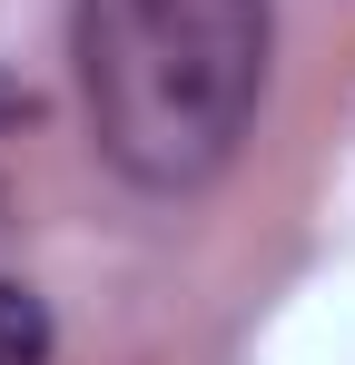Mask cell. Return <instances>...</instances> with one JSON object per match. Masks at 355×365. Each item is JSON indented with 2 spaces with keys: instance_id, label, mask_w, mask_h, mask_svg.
<instances>
[{
  "instance_id": "1",
  "label": "cell",
  "mask_w": 355,
  "mask_h": 365,
  "mask_svg": "<svg viewBox=\"0 0 355 365\" xmlns=\"http://www.w3.org/2000/svg\"><path fill=\"white\" fill-rule=\"evenodd\" d=\"M79 89L138 187H197L257 119L267 0H79Z\"/></svg>"
},
{
  "instance_id": "2",
  "label": "cell",
  "mask_w": 355,
  "mask_h": 365,
  "mask_svg": "<svg viewBox=\"0 0 355 365\" xmlns=\"http://www.w3.org/2000/svg\"><path fill=\"white\" fill-rule=\"evenodd\" d=\"M50 356V306L30 287H0V365H40Z\"/></svg>"
}]
</instances>
